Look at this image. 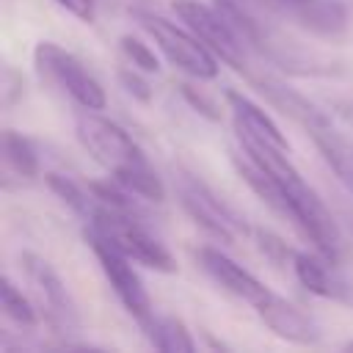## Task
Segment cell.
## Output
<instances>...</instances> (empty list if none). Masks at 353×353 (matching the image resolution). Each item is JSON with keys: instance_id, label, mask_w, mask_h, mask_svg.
Returning a JSON list of instances; mask_svg holds the SVG:
<instances>
[{"instance_id": "1", "label": "cell", "mask_w": 353, "mask_h": 353, "mask_svg": "<svg viewBox=\"0 0 353 353\" xmlns=\"http://www.w3.org/2000/svg\"><path fill=\"white\" fill-rule=\"evenodd\" d=\"M74 135L80 146L91 154V160L108 171V179H113L127 193L143 201H154V204L165 201L163 179L157 176L143 149L121 124L102 116L99 110L80 108V113L74 116Z\"/></svg>"}, {"instance_id": "2", "label": "cell", "mask_w": 353, "mask_h": 353, "mask_svg": "<svg viewBox=\"0 0 353 353\" xmlns=\"http://www.w3.org/2000/svg\"><path fill=\"white\" fill-rule=\"evenodd\" d=\"M19 265H22V276L30 287V298L41 314V323L58 336L74 334L80 328V312H77V303H74L66 281L61 279V273L44 256H39L33 251H22Z\"/></svg>"}, {"instance_id": "3", "label": "cell", "mask_w": 353, "mask_h": 353, "mask_svg": "<svg viewBox=\"0 0 353 353\" xmlns=\"http://www.w3.org/2000/svg\"><path fill=\"white\" fill-rule=\"evenodd\" d=\"M141 28L152 36L157 50L168 58L171 66L185 72L193 80H215L218 77V55L185 25H176L152 11H132Z\"/></svg>"}, {"instance_id": "4", "label": "cell", "mask_w": 353, "mask_h": 353, "mask_svg": "<svg viewBox=\"0 0 353 353\" xmlns=\"http://www.w3.org/2000/svg\"><path fill=\"white\" fill-rule=\"evenodd\" d=\"M85 243L105 276V281L110 284L113 295L119 298V303L124 306V312L143 328L152 317H154V306H152V298L146 292V284L138 273V262L130 259L124 251H119L110 240H105L102 234H97L94 229L85 226Z\"/></svg>"}, {"instance_id": "5", "label": "cell", "mask_w": 353, "mask_h": 353, "mask_svg": "<svg viewBox=\"0 0 353 353\" xmlns=\"http://www.w3.org/2000/svg\"><path fill=\"white\" fill-rule=\"evenodd\" d=\"M174 190L179 196V204L182 210L207 232L212 234L215 240H223V243H237L240 237H245L251 229L245 226V221L226 204L215 196V190L199 179L193 171L176 165L174 168Z\"/></svg>"}, {"instance_id": "6", "label": "cell", "mask_w": 353, "mask_h": 353, "mask_svg": "<svg viewBox=\"0 0 353 353\" xmlns=\"http://www.w3.org/2000/svg\"><path fill=\"white\" fill-rule=\"evenodd\" d=\"M174 11L179 22L196 33L226 66L237 72H248V41L232 25L221 6H210L201 0H174Z\"/></svg>"}, {"instance_id": "7", "label": "cell", "mask_w": 353, "mask_h": 353, "mask_svg": "<svg viewBox=\"0 0 353 353\" xmlns=\"http://www.w3.org/2000/svg\"><path fill=\"white\" fill-rule=\"evenodd\" d=\"M33 66H36V72L47 83L58 85L80 108H85V110H105L108 97H105L102 83L88 72V66L74 52L63 50L55 41H39L33 47Z\"/></svg>"}, {"instance_id": "8", "label": "cell", "mask_w": 353, "mask_h": 353, "mask_svg": "<svg viewBox=\"0 0 353 353\" xmlns=\"http://www.w3.org/2000/svg\"><path fill=\"white\" fill-rule=\"evenodd\" d=\"M196 259L201 265V270L232 298L248 303L251 309H256L268 295L270 287H265V281H259L248 268H243L240 262H234L226 251L215 248V245H201L196 251Z\"/></svg>"}, {"instance_id": "9", "label": "cell", "mask_w": 353, "mask_h": 353, "mask_svg": "<svg viewBox=\"0 0 353 353\" xmlns=\"http://www.w3.org/2000/svg\"><path fill=\"white\" fill-rule=\"evenodd\" d=\"M254 312L284 342H292V345H317L320 342L317 320L312 314H306L301 306H295L292 301H287L284 295L273 292V290Z\"/></svg>"}, {"instance_id": "10", "label": "cell", "mask_w": 353, "mask_h": 353, "mask_svg": "<svg viewBox=\"0 0 353 353\" xmlns=\"http://www.w3.org/2000/svg\"><path fill=\"white\" fill-rule=\"evenodd\" d=\"M226 108H229L237 141H256V143H270V146L290 149L287 135L281 132V127L251 97H245L240 91H226Z\"/></svg>"}, {"instance_id": "11", "label": "cell", "mask_w": 353, "mask_h": 353, "mask_svg": "<svg viewBox=\"0 0 353 353\" xmlns=\"http://www.w3.org/2000/svg\"><path fill=\"white\" fill-rule=\"evenodd\" d=\"M248 77H251L254 88H256L273 108H279L284 116H290L292 121H298L301 127H306V132L331 124L328 116H325L317 105H312L303 94H298L295 88H290L284 80H279V77H273V74H254V72H248Z\"/></svg>"}, {"instance_id": "12", "label": "cell", "mask_w": 353, "mask_h": 353, "mask_svg": "<svg viewBox=\"0 0 353 353\" xmlns=\"http://www.w3.org/2000/svg\"><path fill=\"white\" fill-rule=\"evenodd\" d=\"M290 270L298 279V284L317 295V298H331V301H347V284L336 276L334 265L328 256H323L320 251H295L290 254Z\"/></svg>"}, {"instance_id": "13", "label": "cell", "mask_w": 353, "mask_h": 353, "mask_svg": "<svg viewBox=\"0 0 353 353\" xmlns=\"http://www.w3.org/2000/svg\"><path fill=\"white\" fill-rule=\"evenodd\" d=\"M298 22L320 36V39H336L347 30V8L339 0H312L295 8Z\"/></svg>"}, {"instance_id": "14", "label": "cell", "mask_w": 353, "mask_h": 353, "mask_svg": "<svg viewBox=\"0 0 353 353\" xmlns=\"http://www.w3.org/2000/svg\"><path fill=\"white\" fill-rule=\"evenodd\" d=\"M141 331L146 334L154 350H163V353H193L196 350V339L190 336V328L174 314L154 312V317Z\"/></svg>"}, {"instance_id": "15", "label": "cell", "mask_w": 353, "mask_h": 353, "mask_svg": "<svg viewBox=\"0 0 353 353\" xmlns=\"http://www.w3.org/2000/svg\"><path fill=\"white\" fill-rule=\"evenodd\" d=\"M3 165L6 174H14L19 179H36L41 171L33 143L17 130H3Z\"/></svg>"}, {"instance_id": "16", "label": "cell", "mask_w": 353, "mask_h": 353, "mask_svg": "<svg viewBox=\"0 0 353 353\" xmlns=\"http://www.w3.org/2000/svg\"><path fill=\"white\" fill-rule=\"evenodd\" d=\"M0 306H3V314L11 323H17L19 328H36L41 323V314H39L33 298L25 295L14 284L11 276H3V281H0Z\"/></svg>"}, {"instance_id": "17", "label": "cell", "mask_w": 353, "mask_h": 353, "mask_svg": "<svg viewBox=\"0 0 353 353\" xmlns=\"http://www.w3.org/2000/svg\"><path fill=\"white\" fill-rule=\"evenodd\" d=\"M47 185H50V188L61 196V201L69 204L80 218H88L91 204H94V196H91L88 188L77 185L74 179H69V176H63V174H47Z\"/></svg>"}, {"instance_id": "18", "label": "cell", "mask_w": 353, "mask_h": 353, "mask_svg": "<svg viewBox=\"0 0 353 353\" xmlns=\"http://www.w3.org/2000/svg\"><path fill=\"white\" fill-rule=\"evenodd\" d=\"M119 47H121L124 58L130 61V66L141 69L143 74H157V72H160V58H157L154 50H152L146 41H141L138 36L124 33V36L119 39Z\"/></svg>"}, {"instance_id": "19", "label": "cell", "mask_w": 353, "mask_h": 353, "mask_svg": "<svg viewBox=\"0 0 353 353\" xmlns=\"http://www.w3.org/2000/svg\"><path fill=\"white\" fill-rule=\"evenodd\" d=\"M63 11H69L72 17H77L80 22H94L97 14V0H55Z\"/></svg>"}, {"instance_id": "20", "label": "cell", "mask_w": 353, "mask_h": 353, "mask_svg": "<svg viewBox=\"0 0 353 353\" xmlns=\"http://www.w3.org/2000/svg\"><path fill=\"white\" fill-rule=\"evenodd\" d=\"M182 94H185V99L193 105V108H199V113H204L207 119H218V108L207 99V97H201V94H196L190 85H182Z\"/></svg>"}, {"instance_id": "21", "label": "cell", "mask_w": 353, "mask_h": 353, "mask_svg": "<svg viewBox=\"0 0 353 353\" xmlns=\"http://www.w3.org/2000/svg\"><path fill=\"white\" fill-rule=\"evenodd\" d=\"M130 69H132V74H130V72H121V80L130 85L127 91H130V94H135V97H141V99H149V97H152V91H149V85L141 80V74H143V72H141V69H135V66H130Z\"/></svg>"}, {"instance_id": "22", "label": "cell", "mask_w": 353, "mask_h": 353, "mask_svg": "<svg viewBox=\"0 0 353 353\" xmlns=\"http://www.w3.org/2000/svg\"><path fill=\"white\" fill-rule=\"evenodd\" d=\"M339 221H342V226H345V234L353 240V210H350V207H342V210H339Z\"/></svg>"}, {"instance_id": "23", "label": "cell", "mask_w": 353, "mask_h": 353, "mask_svg": "<svg viewBox=\"0 0 353 353\" xmlns=\"http://www.w3.org/2000/svg\"><path fill=\"white\" fill-rule=\"evenodd\" d=\"M273 3H281V6H290V8H298L303 3H312V0H273Z\"/></svg>"}, {"instance_id": "24", "label": "cell", "mask_w": 353, "mask_h": 353, "mask_svg": "<svg viewBox=\"0 0 353 353\" xmlns=\"http://www.w3.org/2000/svg\"><path fill=\"white\" fill-rule=\"evenodd\" d=\"M350 193H353V188H350Z\"/></svg>"}]
</instances>
